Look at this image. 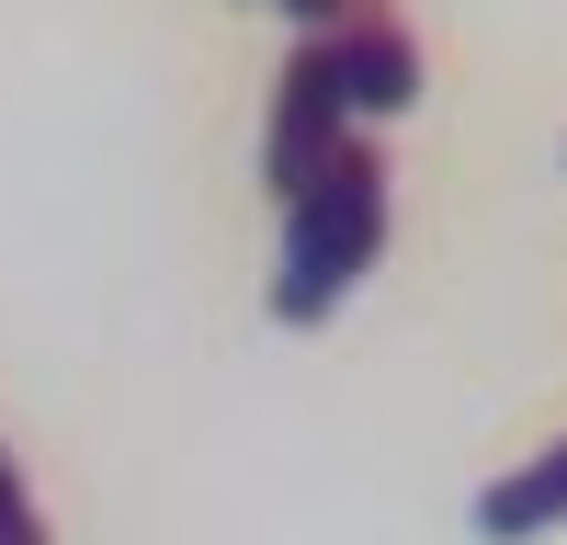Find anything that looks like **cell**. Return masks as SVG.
<instances>
[{
    "mask_svg": "<svg viewBox=\"0 0 567 545\" xmlns=\"http://www.w3.org/2000/svg\"><path fill=\"white\" fill-rule=\"evenodd\" d=\"M374 250H386V160H374V136H352V148L329 160L307 194H284L272 318H284V330H318V318L374 272Z\"/></svg>",
    "mask_w": 567,
    "mask_h": 545,
    "instance_id": "obj_1",
    "label": "cell"
},
{
    "mask_svg": "<svg viewBox=\"0 0 567 545\" xmlns=\"http://www.w3.org/2000/svg\"><path fill=\"white\" fill-rule=\"evenodd\" d=\"M352 148V103H341V58H329V34H307L296 58H284V91H272V136H261V171L272 194H307V182Z\"/></svg>",
    "mask_w": 567,
    "mask_h": 545,
    "instance_id": "obj_2",
    "label": "cell"
},
{
    "mask_svg": "<svg viewBox=\"0 0 567 545\" xmlns=\"http://www.w3.org/2000/svg\"><path fill=\"white\" fill-rule=\"evenodd\" d=\"M329 58H341V103L352 125H386L420 103V45L398 12H363V23H329Z\"/></svg>",
    "mask_w": 567,
    "mask_h": 545,
    "instance_id": "obj_3",
    "label": "cell"
},
{
    "mask_svg": "<svg viewBox=\"0 0 567 545\" xmlns=\"http://www.w3.org/2000/svg\"><path fill=\"white\" fill-rule=\"evenodd\" d=\"M556 523H567V443L523 454L511 477L477 489V534H488V545H523V534H556Z\"/></svg>",
    "mask_w": 567,
    "mask_h": 545,
    "instance_id": "obj_4",
    "label": "cell"
},
{
    "mask_svg": "<svg viewBox=\"0 0 567 545\" xmlns=\"http://www.w3.org/2000/svg\"><path fill=\"white\" fill-rule=\"evenodd\" d=\"M0 545H45V512H34V489L12 477V454H0Z\"/></svg>",
    "mask_w": 567,
    "mask_h": 545,
    "instance_id": "obj_5",
    "label": "cell"
},
{
    "mask_svg": "<svg viewBox=\"0 0 567 545\" xmlns=\"http://www.w3.org/2000/svg\"><path fill=\"white\" fill-rule=\"evenodd\" d=\"M272 12H296L307 34H329V23H363V12H386V0H272Z\"/></svg>",
    "mask_w": 567,
    "mask_h": 545,
    "instance_id": "obj_6",
    "label": "cell"
}]
</instances>
